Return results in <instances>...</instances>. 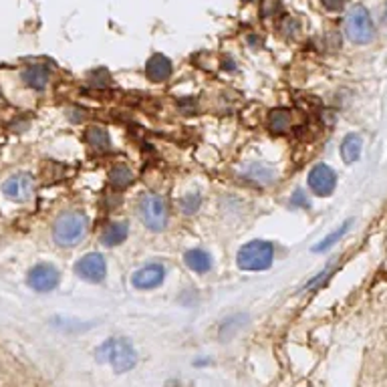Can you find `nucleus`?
<instances>
[{
    "mask_svg": "<svg viewBox=\"0 0 387 387\" xmlns=\"http://www.w3.org/2000/svg\"><path fill=\"white\" fill-rule=\"evenodd\" d=\"M127 234H129V226L125 222H111V224H107L105 230L101 232V242H103V247L109 248L119 247V245L125 242Z\"/></svg>",
    "mask_w": 387,
    "mask_h": 387,
    "instance_id": "obj_16",
    "label": "nucleus"
},
{
    "mask_svg": "<svg viewBox=\"0 0 387 387\" xmlns=\"http://www.w3.org/2000/svg\"><path fill=\"white\" fill-rule=\"evenodd\" d=\"M49 79H51V71L47 65H31L23 71V83L35 91H42L49 85Z\"/></svg>",
    "mask_w": 387,
    "mask_h": 387,
    "instance_id": "obj_14",
    "label": "nucleus"
},
{
    "mask_svg": "<svg viewBox=\"0 0 387 387\" xmlns=\"http://www.w3.org/2000/svg\"><path fill=\"white\" fill-rule=\"evenodd\" d=\"M299 31V23L295 18H284V27H282V33L284 35H295Z\"/></svg>",
    "mask_w": 387,
    "mask_h": 387,
    "instance_id": "obj_24",
    "label": "nucleus"
},
{
    "mask_svg": "<svg viewBox=\"0 0 387 387\" xmlns=\"http://www.w3.org/2000/svg\"><path fill=\"white\" fill-rule=\"evenodd\" d=\"M275 247L269 240H250L236 252V264L247 273H262L273 266Z\"/></svg>",
    "mask_w": 387,
    "mask_h": 387,
    "instance_id": "obj_3",
    "label": "nucleus"
},
{
    "mask_svg": "<svg viewBox=\"0 0 387 387\" xmlns=\"http://www.w3.org/2000/svg\"><path fill=\"white\" fill-rule=\"evenodd\" d=\"M166 279V269L158 262H151V264H145L138 269L132 277V284L138 288V290H151V288H158Z\"/></svg>",
    "mask_w": 387,
    "mask_h": 387,
    "instance_id": "obj_10",
    "label": "nucleus"
},
{
    "mask_svg": "<svg viewBox=\"0 0 387 387\" xmlns=\"http://www.w3.org/2000/svg\"><path fill=\"white\" fill-rule=\"evenodd\" d=\"M240 321H245L242 315L224 321V325H222V329H220V337H222V341H228L230 337H234V335H236V331H238V329L245 325V323H240Z\"/></svg>",
    "mask_w": 387,
    "mask_h": 387,
    "instance_id": "obj_21",
    "label": "nucleus"
},
{
    "mask_svg": "<svg viewBox=\"0 0 387 387\" xmlns=\"http://www.w3.org/2000/svg\"><path fill=\"white\" fill-rule=\"evenodd\" d=\"M309 190L319 198H329L337 188V174L327 164H315L307 177Z\"/></svg>",
    "mask_w": 387,
    "mask_h": 387,
    "instance_id": "obj_7",
    "label": "nucleus"
},
{
    "mask_svg": "<svg viewBox=\"0 0 387 387\" xmlns=\"http://www.w3.org/2000/svg\"><path fill=\"white\" fill-rule=\"evenodd\" d=\"M59 281H61V275L59 271L53 266V264H47V262H40V264H35L29 275H27V284L36 290V292H51L59 286Z\"/></svg>",
    "mask_w": 387,
    "mask_h": 387,
    "instance_id": "obj_8",
    "label": "nucleus"
},
{
    "mask_svg": "<svg viewBox=\"0 0 387 387\" xmlns=\"http://www.w3.org/2000/svg\"><path fill=\"white\" fill-rule=\"evenodd\" d=\"M242 176L256 186H271L277 182V170L264 162H252L242 170Z\"/></svg>",
    "mask_w": 387,
    "mask_h": 387,
    "instance_id": "obj_12",
    "label": "nucleus"
},
{
    "mask_svg": "<svg viewBox=\"0 0 387 387\" xmlns=\"http://www.w3.org/2000/svg\"><path fill=\"white\" fill-rule=\"evenodd\" d=\"M292 125V117L286 109H275L269 113V127L273 134H284Z\"/></svg>",
    "mask_w": 387,
    "mask_h": 387,
    "instance_id": "obj_19",
    "label": "nucleus"
},
{
    "mask_svg": "<svg viewBox=\"0 0 387 387\" xmlns=\"http://www.w3.org/2000/svg\"><path fill=\"white\" fill-rule=\"evenodd\" d=\"M363 153V138L359 134H347L341 141V158L347 166H351L355 162H359Z\"/></svg>",
    "mask_w": 387,
    "mask_h": 387,
    "instance_id": "obj_15",
    "label": "nucleus"
},
{
    "mask_svg": "<svg viewBox=\"0 0 387 387\" xmlns=\"http://www.w3.org/2000/svg\"><path fill=\"white\" fill-rule=\"evenodd\" d=\"M85 141L97 149V151H107L111 147V141H109V134H107L105 127H99V125H93L85 132Z\"/></svg>",
    "mask_w": 387,
    "mask_h": 387,
    "instance_id": "obj_17",
    "label": "nucleus"
},
{
    "mask_svg": "<svg viewBox=\"0 0 387 387\" xmlns=\"http://www.w3.org/2000/svg\"><path fill=\"white\" fill-rule=\"evenodd\" d=\"M345 35L353 45H367L375 36V25L369 10L363 4L353 6L345 18Z\"/></svg>",
    "mask_w": 387,
    "mask_h": 387,
    "instance_id": "obj_5",
    "label": "nucleus"
},
{
    "mask_svg": "<svg viewBox=\"0 0 387 387\" xmlns=\"http://www.w3.org/2000/svg\"><path fill=\"white\" fill-rule=\"evenodd\" d=\"M345 2H347V0H321V4H323L327 10H333V12H335V10H341V8L345 6Z\"/></svg>",
    "mask_w": 387,
    "mask_h": 387,
    "instance_id": "obj_25",
    "label": "nucleus"
},
{
    "mask_svg": "<svg viewBox=\"0 0 387 387\" xmlns=\"http://www.w3.org/2000/svg\"><path fill=\"white\" fill-rule=\"evenodd\" d=\"M172 61L162 53L151 55L145 63V77L151 83H166L172 77Z\"/></svg>",
    "mask_w": 387,
    "mask_h": 387,
    "instance_id": "obj_11",
    "label": "nucleus"
},
{
    "mask_svg": "<svg viewBox=\"0 0 387 387\" xmlns=\"http://www.w3.org/2000/svg\"><path fill=\"white\" fill-rule=\"evenodd\" d=\"M109 179H111V184H113L115 188H127V186L134 182V174H132V170L125 168V166H115V168L111 170V174H109Z\"/></svg>",
    "mask_w": 387,
    "mask_h": 387,
    "instance_id": "obj_20",
    "label": "nucleus"
},
{
    "mask_svg": "<svg viewBox=\"0 0 387 387\" xmlns=\"http://www.w3.org/2000/svg\"><path fill=\"white\" fill-rule=\"evenodd\" d=\"M89 228V220L83 212H63L53 224V238L59 247H75L79 245Z\"/></svg>",
    "mask_w": 387,
    "mask_h": 387,
    "instance_id": "obj_2",
    "label": "nucleus"
},
{
    "mask_svg": "<svg viewBox=\"0 0 387 387\" xmlns=\"http://www.w3.org/2000/svg\"><path fill=\"white\" fill-rule=\"evenodd\" d=\"M75 275L85 282L97 284L103 282L107 277V262L103 254L99 252H89L85 256H81L75 262Z\"/></svg>",
    "mask_w": 387,
    "mask_h": 387,
    "instance_id": "obj_6",
    "label": "nucleus"
},
{
    "mask_svg": "<svg viewBox=\"0 0 387 387\" xmlns=\"http://www.w3.org/2000/svg\"><path fill=\"white\" fill-rule=\"evenodd\" d=\"M2 194L12 202H29L35 194V179L29 174H14L2 184Z\"/></svg>",
    "mask_w": 387,
    "mask_h": 387,
    "instance_id": "obj_9",
    "label": "nucleus"
},
{
    "mask_svg": "<svg viewBox=\"0 0 387 387\" xmlns=\"http://www.w3.org/2000/svg\"><path fill=\"white\" fill-rule=\"evenodd\" d=\"M184 262H186V266L192 271V273H198V275H206V273H210L212 271V256L206 252V250H202V248H192V250H188L186 254H184Z\"/></svg>",
    "mask_w": 387,
    "mask_h": 387,
    "instance_id": "obj_13",
    "label": "nucleus"
},
{
    "mask_svg": "<svg viewBox=\"0 0 387 387\" xmlns=\"http://www.w3.org/2000/svg\"><path fill=\"white\" fill-rule=\"evenodd\" d=\"M351 224H353L351 218H349L347 222H343L337 230H333L329 236H325L319 245H315V247H313V252H327V250H331V248L335 247V245H337V242H339V240L351 230Z\"/></svg>",
    "mask_w": 387,
    "mask_h": 387,
    "instance_id": "obj_18",
    "label": "nucleus"
},
{
    "mask_svg": "<svg viewBox=\"0 0 387 387\" xmlns=\"http://www.w3.org/2000/svg\"><path fill=\"white\" fill-rule=\"evenodd\" d=\"M97 361L111 365V369L121 375L132 371L138 365V351L134 343L125 337H111L105 343H101L95 351Z\"/></svg>",
    "mask_w": 387,
    "mask_h": 387,
    "instance_id": "obj_1",
    "label": "nucleus"
},
{
    "mask_svg": "<svg viewBox=\"0 0 387 387\" xmlns=\"http://www.w3.org/2000/svg\"><path fill=\"white\" fill-rule=\"evenodd\" d=\"M200 204H202L200 194H186V196L179 200V208L186 212V214H194V212H198Z\"/></svg>",
    "mask_w": 387,
    "mask_h": 387,
    "instance_id": "obj_22",
    "label": "nucleus"
},
{
    "mask_svg": "<svg viewBox=\"0 0 387 387\" xmlns=\"http://www.w3.org/2000/svg\"><path fill=\"white\" fill-rule=\"evenodd\" d=\"M290 206H301V208H309V200L307 196L303 194V190H297L292 200H290Z\"/></svg>",
    "mask_w": 387,
    "mask_h": 387,
    "instance_id": "obj_23",
    "label": "nucleus"
},
{
    "mask_svg": "<svg viewBox=\"0 0 387 387\" xmlns=\"http://www.w3.org/2000/svg\"><path fill=\"white\" fill-rule=\"evenodd\" d=\"M138 216L147 230L162 232V230H166L168 220H170L168 202L158 194H143L138 202Z\"/></svg>",
    "mask_w": 387,
    "mask_h": 387,
    "instance_id": "obj_4",
    "label": "nucleus"
}]
</instances>
